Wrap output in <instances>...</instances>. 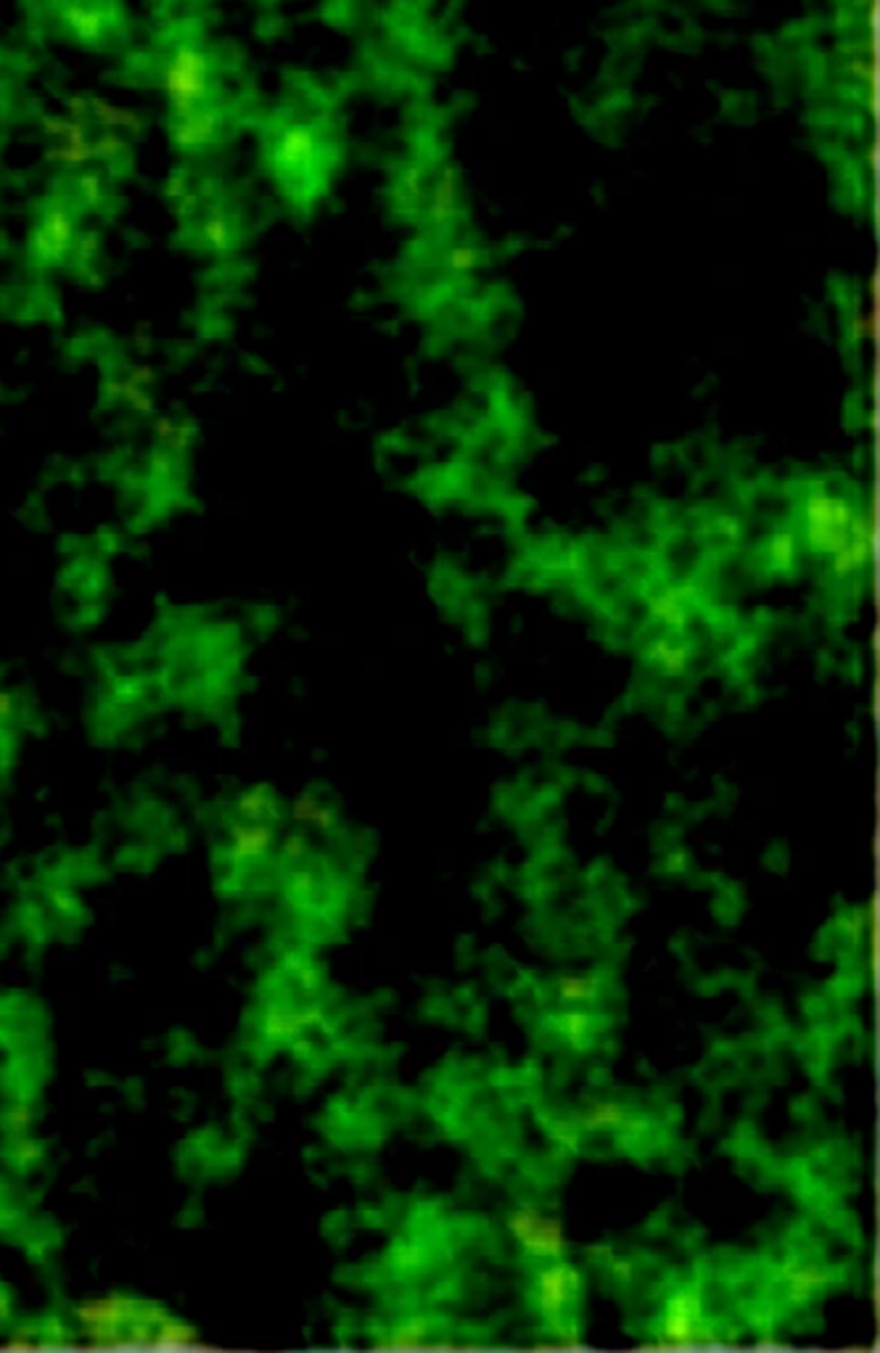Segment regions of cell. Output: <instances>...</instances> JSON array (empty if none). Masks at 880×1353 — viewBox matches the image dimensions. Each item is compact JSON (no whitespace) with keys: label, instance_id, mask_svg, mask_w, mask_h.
Returning a JSON list of instances; mask_svg holds the SVG:
<instances>
[{"label":"cell","instance_id":"obj_1","mask_svg":"<svg viewBox=\"0 0 880 1353\" xmlns=\"http://www.w3.org/2000/svg\"><path fill=\"white\" fill-rule=\"evenodd\" d=\"M585 1291V1280L581 1272L571 1261L553 1258L539 1266L531 1282V1301H535L537 1314L542 1316L545 1324L553 1335L558 1337L560 1349H577L579 1345V1301Z\"/></svg>","mask_w":880,"mask_h":1353},{"label":"cell","instance_id":"obj_6","mask_svg":"<svg viewBox=\"0 0 880 1353\" xmlns=\"http://www.w3.org/2000/svg\"><path fill=\"white\" fill-rule=\"evenodd\" d=\"M629 1124V1110L622 1102H595L579 1118V1126L587 1131H612Z\"/></svg>","mask_w":880,"mask_h":1353},{"label":"cell","instance_id":"obj_4","mask_svg":"<svg viewBox=\"0 0 880 1353\" xmlns=\"http://www.w3.org/2000/svg\"><path fill=\"white\" fill-rule=\"evenodd\" d=\"M780 1277L785 1280L788 1298H791L793 1303H799V1306L801 1303L812 1301L814 1295H820L830 1285V1282H833V1277H830V1272L825 1269V1266L812 1264V1261H804V1258L785 1261V1264L780 1266Z\"/></svg>","mask_w":880,"mask_h":1353},{"label":"cell","instance_id":"obj_8","mask_svg":"<svg viewBox=\"0 0 880 1353\" xmlns=\"http://www.w3.org/2000/svg\"><path fill=\"white\" fill-rule=\"evenodd\" d=\"M556 991L564 1002L581 1004L598 1000L600 979L598 975H560L556 981Z\"/></svg>","mask_w":880,"mask_h":1353},{"label":"cell","instance_id":"obj_7","mask_svg":"<svg viewBox=\"0 0 880 1353\" xmlns=\"http://www.w3.org/2000/svg\"><path fill=\"white\" fill-rule=\"evenodd\" d=\"M556 1029L566 1041H571L577 1050H585L595 1041V1023L593 1016L585 1010H564L556 1020Z\"/></svg>","mask_w":880,"mask_h":1353},{"label":"cell","instance_id":"obj_5","mask_svg":"<svg viewBox=\"0 0 880 1353\" xmlns=\"http://www.w3.org/2000/svg\"><path fill=\"white\" fill-rule=\"evenodd\" d=\"M273 831H270L267 825L262 823H252L244 827H236L233 831V844H231V854L236 862H257L270 852V846H273Z\"/></svg>","mask_w":880,"mask_h":1353},{"label":"cell","instance_id":"obj_9","mask_svg":"<svg viewBox=\"0 0 880 1353\" xmlns=\"http://www.w3.org/2000/svg\"><path fill=\"white\" fill-rule=\"evenodd\" d=\"M426 1343V1322L408 1320L389 1333V1341H383V1349H421Z\"/></svg>","mask_w":880,"mask_h":1353},{"label":"cell","instance_id":"obj_2","mask_svg":"<svg viewBox=\"0 0 880 1353\" xmlns=\"http://www.w3.org/2000/svg\"><path fill=\"white\" fill-rule=\"evenodd\" d=\"M704 1333H708L704 1293H701V1285L693 1282L666 1298L662 1320H658V1341L651 1345L653 1349H685V1345H698L704 1341Z\"/></svg>","mask_w":880,"mask_h":1353},{"label":"cell","instance_id":"obj_3","mask_svg":"<svg viewBox=\"0 0 880 1353\" xmlns=\"http://www.w3.org/2000/svg\"><path fill=\"white\" fill-rule=\"evenodd\" d=\"M508 1232L531 1258L553 1261L566 1258L569 1253L564 1222L556 1216H545L537 1206H518L510 1210Z\"/></svg>","mask_w":880,"mask_h":1353}]
</instances>
